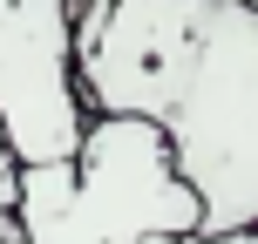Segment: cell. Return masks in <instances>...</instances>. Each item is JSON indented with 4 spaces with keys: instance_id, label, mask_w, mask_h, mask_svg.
Returning <instances> with one entry per match:
<instances>
[{
    "instance_id": "5",
    "label": "cell",
    "mask_w": 258,
    "mask_h": 244,
    "mask_svg": "<svg viewBox=\"0 0 258 244\" xmlns=\"http://www.w3.org/2000/svg\"><path fill=\"white\" fill-rule=\"evenodd\" d=\"M14 197H21V156L7 149V129H0V244H21V224H14Z\"/></svg>"
},
{
    "instance_id": "3",
    "label": "cell",
    "mask_w": 258,
    "mask_h": 244,
    "mask_svg": "<svg viewBox=\"0 0 258 244\" xmlns=\"http://www.w3.org/2000/svg\"><path fill=\"white\" fill-rule=\"evenodd\" d=\"M211 0H75V75L95 116H156L197 61Z\"/></svg>"
},
{
    "instance_id": "1",
    "label": "cell",
    "mask_w": 258,
    "mask_h": 244,
    "mask_svg": "<svg viewBox=\"0 0 258 244\" xmlns=\"http://www.w3.org/2000/svg\"><path fill=\"white\" fill-rule=\"evenodd\" d=\"M21 244H143L150 231L190 237L204 224L156 116H89L75 156L21 163Z\"/></svg>"
},
{
    "instance_id": "4",
    "label": "cell",
    "mask_w": 258,
    "mask_h": 244,
    "mask_svg": "<svg viewBox=\"0 0 258 244\" xmlns=\"http://www.w3.org/2000/svg\"><path fill=\"white\" fill-rule=\"evenodd\" d=\"M75 75V0H0V129L21 163L75 156L89 136Z\"/></svg>"
},
{
    "instance_id": "7",
    "label": "cell",
    "mask_w": 258,
    "mask_h": 244,
    "mask_svg": "<svg viewBox=\"0 0 258 244\" xmlns=\"http://www.w3.org/2000/svg\"><path fill=\"white\" fill-rule=\"evenodd\" d=\"M251 7H258V0H251Z\"/></svg>"
},
{
    "instance_id": "2",
    "label": "cell",
    "mask_w": 258,
    "mask_h": 244,
    "mask_svg": "<svg viewBox=\"0 0 258 244\" xmlns=\"http://www.w3.org/2000/svg\"><path fill=\"white\" fill-rule=\"evenodd\" d=\"M177 170L190 177L204 224L231 231L258 224V7L251 0H211L197 61L177 102L163 109Z\"/></svg>"
},
{
    "instance_id": "6",
    "label": "cell",
    "mask_w": 258,
    "mask_h": 244,
    "mask_svg": "<svg viewBox=\"0 0 258 244\" xmlns=\"http://www.w3.org/2000/svg\"><path fill=\"white\" fill-rule=\"evenodd\" d=\"M143 244H183V237H170V231H150V237H143Z\"/></svg>"
}]
</instances>
